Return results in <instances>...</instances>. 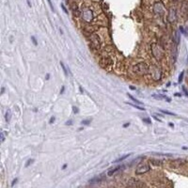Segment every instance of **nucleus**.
Instances as JSON below:
<instances>
[{
    "instance_id": "11",
    "label": "nucleus",
    "mask_w": 188,
    "mask_h": 188,
    "mask_svg": "<svg viewBox=\"0 0 188 188\" xmlns=\"http://www.w3.org/2000/svg\"><path fill=\"white\" fill-rule=\"evenodd\" d=\"M152 97L155 98L156 100H166L167 102H170V99L168 97L165 96V95H161V94H152Z\"/></svg>"
},
{
    "instance_id": "7",
    "label": "nucleus",
    "mask_w": 188,
    "mask_h": 188,
    "mask_svg": "<svg viewBox=\"0 0 188 188\" xmlns=\"http://www.w3.org/2000/svg\"><path fill=\"white\" fill-rule=\"evenodd\" d=\"M82 17L85 21L87 22H90L92 20L93 18V14H92V11L90 10H83V14H82Z\"/></svg>"
},
{
    "instance_id": "23",
    "label": "nucleus",
    "mask_w": 188,
    "mask_h": 188,
    "mask_svg": "<svg viewBox=\"0 0 188 188\" xmlns=\"http://www.w3.org/2000/svg\"><path fill=\"white\" fill-rule=\"evenodd\" d=\"M5 137H6V133L5 132H1V143H3V142H4Z\"/></svg>"
},
{
    "instance_id": "21",
    "label": "nucleus",
    "mask_w": 188,
    "mask_h": 188,
    "mask_svg": "<svg viewBox=\"0 0 188 188\" xmlns=\"http://www.w3.org/2000/svg\"><path fill=\"white\" fill-rule=\"evenodd\" d=\"M33 163H34V159H29V160L27 161V163H25V167H27V166H29L31 164H33Z\"/></svg>"
},
{
    "instance_id": "17",
    "label": "nucleus",
    "mask_w": 188,
    "mask_h": 188,
    "mask_svg": "<svg viewBox=\"0 0 188 188\" xmlns=\"http://www.w3.org/2000/svg\"><path fill=\"white\" fill-rule=\"evenodd\" d=\"M128 97H129V98H130L133 102H134L135 103H137V105H142V106H143V103L140 102V101H138L137 99H135L134 97V96H132L130 93H128Z\"/></svg>"
},
{
    "instance_id": "33",
    "label": "nucleus",
    "mask_w": 188,
    "mask_h": 188,
    "mask_svg": "<svg viewBox=\"0 0 188 188\" xmlns=\"http://www.w3.org/2000/svg\"><path fill=\"white\" fill-rule=\"evenodd\" d=\"M183 89L184 90V93H185V94H186V95L188 96V90H187V89L185 88V87H183Z\"/></svg>"
},
{
    "instance_id": "40",
    "label": "nucleus",
    "mask_w": 188,
    "mask_h": 188,
    "mask_svg": "<svg viewBox=\"0 0 188 188\" xmlns=\"http://www.w3.org/2000/svg\"><path fill=\"white\" fill-rule=\"evenodd\" d=\"M66 167H67V165H64V166H62V169H65Z\"/></svg>"
},
{
    "instance_id": "25",
    "label": "nucleus",
    "mask_w": 188,
    "mask_h": 188,
    "mask_svg": "<svg viewBox=\"0 0 188 188\" xmlns=\"http://www.w3.org/2000/svg\"><path fill=\"white\" fill-rule=\"evenodd\" d=\"M184 72H181V74H180V76H179V83H181V81H183V77H184Z\"/></svg>"
},
{
    "instance_id": "38",
    "label": "nucleus",
    "mask_w": 188,
    "mask_h": 188,
    "mask_svg": "<svg viewBox=\"0 0 188 188\" xmlns=\"http://www.w3.org/2000/svg\"><path fill=\"white\" fill-rule=\"evenodd\" d=\"M153 118H154L155 120H156L157 121H161V120H159V119H157V117H155V116H154V117H153Z\"/></svg>"
},
{
    "instance_id": "8",
    "label": "nucleus",
    "mask_w": 188,
    "mask_h": 188,
    "mask_svg": "<svg viewBox=\"0 0 188 188\" xmlns=\"http://www.w3.org/2000/svg\"><path fill=\"white\" fill-rule=\"evenodd\" d=\"M185 164V160H183V159H176V160H173L171 163H170V166L171 167L173 168H176V167H179V166H181Z\"/></svg>"
},
{
    "instance_id": "19",
    "label": "nucleus",
    "mask_w": 188,
    "mask_h": 188,
    "mask_svg": "<svg viewBox=\"0 0 188 188\" xmlns=\"http://www.w3.org/2000/svg\"><path fill=\"white\" fill-rule=\"evenodd\" d=\"M126 103H127V105H129V106H131L134 107V108H137V109H139V110H142V111H144V110H145V108H144V107H140V106H137V105H134V103H127V102H126Z\"/></svg>"
},
{
    "instance_id": "29",
    "label": "nucleus",
    "mask_w": 188,
    "mask_h": 188,
    "mask_svg": "<svg viewBox=\"0 0 188 188\" xmlns=\"http://www.w3.org/2000/svg\"><path fill=\"white\" fill-rule=\"evenodd\" d=\"M47 1H48V3H49V5H50V7H51V10H53V11H54V10H54V6H53V4H52V2H51V0H47Z\"/></svg>"
},
{
    "instance_id": "5",
    "label": "nucleus",
    "mask_w": 188,
    "mask_h": 188,
    "mask_svg": "<svg viewBox=\"0 0 188 188\" xmlns=\"http://www.w3.org/2000/svg\"><path fill=\"white\" fill-rule=\"evenodd\" d=\"M128 187H146V184H144L142 181L137 180V179H130L127 183Z\"/></svg>"
},
{
    "instance_id": "10",
    "label": "nucleus",
    "mask_w": 188,
    "mask_h": 188,
    "mask_svg": "<svg viewBox=\"0 0 188 188\" xmlns=\"http://www.w3.org/2000/svg\"><path fill=\"white\" fill-rule=\"evenodd\" d=\"M90 41H91V44L93 45L94 47H99L100 42L98 40V37H97V35H92L91 39H90Z\"/></svg>"
},
{
    "instance_id": "18",
    "label": "nucleus",
    "mask_w": 188,
    "mask_h": 188,
    "mask_svg": "<svg viewBox=\"0 0 188 188\" xmlns=\"http://www.w3.org/2000/svg\"><path fill=\"white\" fill-rule=\"evenodd\" d=\"M174 42L176 44H179V42H180V33L178 31L175 32V34H174Z\"/></svg>"
},
{
    "instance_id": "41",
    "label": "nucleus",
    "mask_w": 188,
    "mask_h": 188,
    "mask_svg": "<svg viewBox=\"0 0 188 188\" xmlns=\"http://www.w3.org/2000/svg\"><path fill=\"white\" fill-rule=\"evenodd\" d=\"M130 88H131V89H133V90H134V89H135V88H134V87H133V86H131V87H130Z\"/></svg>"
},
{
    "instance_id": "30",
    "label": "nucleus",
    "mask_w": 188,
    "mask_h": 188,
    "mask_svg": "<svg viewBox=\"0 0 188 188\" xmlns=\"http://www.w3.org/2000/svg\"><path fill=\"white\" fill-rule=\"evenodd\" d=\"M61 7H62V10H64V12H65V13H68V10H67V9L65 8V6H64L63 4L61 5Z\"/></svg>"
},
{
    "instance_id": "34",
    "label": "nucleus",
    "mask_w": 188,
    "mask_h": 188,
    "mask_svg": "<svg viewBox=\"0 0 188 188\" xmlns=\"http://www.w3.org/2000/svg\"><path fill=\"white\" fill-rule=\"evenodd\" d=\"M129 125H130V123H129V122H127V123H124V124H123V128H126V127H128Z\"/></svg>"
},
{
    "instance_id": "12",
    "label": "nucleus",
    "mask_w": 188,
    "mask_h": 188,
    "mask_svg": "<svg viewBox=\"0 0 188 188\" xmlns=\"http://www.w3.org/2000/svg\"><path fill=\"white\" fill-rule=\"evenodd\" d=\"M123 167H124V166H118L117 167L113 168V169H110V170L108 171L107 175H108V176H112V175H114V173H116L117 171H119V170L122 169Z\"/></svg>"
},
{
    "instance_id": "15",
    "label": "nucleus",
    "mask_w": 188,
    "mask_h": 188,
    "mask_svg": "<svg viewBox=\"0 0 188 188\" xmlns=\"http://www.w3.org/2000/svg\"><path fill=\"white\" fill-rule=\"evenodd\" d=\"M131 155V153H128V154H125V155H123V156H121V157H120L119 159H117V160H115V161H113V163H119V162H121V161H123L124 159H127L129 156H130Z\"/></svg>"
},
{
    "instance_id": "39",
    "label": "nucleus",
    "mask_w": 188,
    "mask_h": 188,
    "mask_svg": "<svg viewBox=\"0 0 188 188\" xmlns=\"http://www.w3.org/2000/svg\"><path fill=\"white\" fill-rule=\"evenodd\" d=\"M49 78H50V74H46V79H49Z\"/></svg>"
},
{
    "instance_id": "9",
    "label": "nucleus",
    "mask_w": 188,
    "mask_h": 188,
    "mask_svg": "<svg viewBox=\"0 0 188 188\" xmlns=\"http://www.w3.org/2000/svg\"><path fill=\"white\" fill-rule=\"evenodd\" d=\"M152 68L153 69H151V70H152L154 73H152V75L153 76V78L154 79H160L161 78V71H160V69L158 68V67H156V66H152Z\"/></svg>"
},
{
    "instance_id": "1",
    "label": "nucleus",
    "mask_w": 188,
    "mask_h": 188,
    "mask_svg": "<svg viewBox=\"0 0 188 188\" xmlns=\"http://www.w3.org/2000/svg\"><path fill=\"white\" fill-rule=\"evenodd\" d=\"M150 66L147 65L144 62L137 63V65L134 66V72L138 75H146L150 73Z\"/></svg>"
},
{
    "instance_id": "32",
    "label": "nucleus",
    "mask_w": 188,
    "mask_h": 188,
    "mask_svg": "<svg viewBox=\"0 0 188 188\" xmlns=\"http://www.w3.org/2000/svg\"><path fill=\"white\" fill-rule=\"evenodd\" d=\"M17 181H18V179H17V178H16V179H14V180H13V181H12V184H11V186H13V185L17 183Z\"/></svg>"
},
{
    "instance_id": "35",
    "label": "nucleus",
    "mask_w": 188,
    "mask_h": 188,
    "mask_svg": "<svg viewBox=\"0 0 188 188\" xmlns=\"http://www.w3.org/2000/svg\"><path fill=\"white\" fill-rule=\"evenodd\" d=\"M55 121V117H52L51 120H50V123H53Z\"/></svg>"
},
{
    "instance_id": "6",
    "label": "nucleus",
    "mask_w": 188,
    "mask_h": 188,
    "mask_svg": "<svg viewBox=\"0 0 188 188\" xmlns=\"http://www.w3.org/2000/svg\"><path fill=\"white\" fill-rule=\"evenodd\" d=\"M177 19V13H176V10L174 8H171L168 11V14H167V21L169 23H173L176 21Z\"/></svg>"
},
{
    "instance_id": "31",
    "label": "nucleus",
    "mask_w": 188,
    "mask_h": 188,
    "mask_svg": "<svg viewBox=\"0 0 188 188\" xmlns=\"http://www.w3.org/2000/svg\"><path fill=\"white\" fill-rule=\"evenodd\" d=\"M65 124H66V125H72V124H73V120H68V121L65 123Z\"/></svg>"
},
{
    "instance_id": "43",
    "label": "nucleus",
    "mask_w": 188,
    "mask_h": 188,
    "mask_svg": "<svg viewBox=\"0 0 188 188\" xmlns=\"http://www.w3.org/2000/svg\"><path fill=\"white\" fill-rule=\"evenodd\" d=\"M79 88H80V90H81V93H83V88H82L81 87H79Z\"/></svg>"
},
{
    "instance_id": "3",
    "label": "nucleus",
    "mask_w": 188,
    "mask_h": 188,
    "mask_svg": "<svg viewBox=\"0 0 188 188\" xmlns=\"http://www.w3.org/2000/svg\"><path fill=\"white\" fill-rule=\"evenodd\" d=\"M150 169H151L150 165H149L148 163H145V162H143V163L138 164V166H137V169H135V174H137V175L144 174V173H147L148 171H150Z\"/></svg>"
},
{
    "instance_id": "4",
    "label": "nucleus",
    "mask_w": 188,
    "mask_h": 188,
    "mask_svg": "<svg viewBox=\"0 0 188 188\" xmlns=\"http://www.w3.org/2000/svg\"><path fill=\"white\" fill-rule=\"evenodd\" d=\"M153 11L155 14L157 15H163L164 12H165V6L164 4L162 3L161 1H158L157 3L154 4V7H153Z\"/></svg>"
},
{
    "instance_id": "27",
    "label": "nucleus",
    "mask_w": 188,
    "mask_h": 188,
    "mask_svg": "<svg viewBox=\"0 0 188 188\" xmlns=\"http://www.w3.org/2000/svg\"><path fill=\"white\" fill-rule=\"evenodd\" d=\"M142 120H143V121H145L146 123H149V124H151V120L150 119H149V118H145V119H142Z\"/></svg>"
},
{
    "instance_id": "26",
    "label": "nucleus",
    "mask_w": 188,
    "mask_h": 188,
    "mask_svg": "<svg viewBox=\"0 0 188 188\" xmlns=\"http://www.w3.org/2000/svg\"><path fill=\"white\" fill-rule=\"evenodd\" d=\"M73 111H74V114H77V113L79 112V109L77 108L76 106H73Z\"/></svg>"
},
{
    "instance_id": "14",
    "label": "nucleus",
    "mask_w": 188,
    "mask_h": 188,
    "mask_svg": "<svg viewBox=\"0 0 188 188\" xmlns=\"http://www.w3.org/2000/svg\"><path fill=\"white\" fill-rule=\"evenodd\" d=\"M11 116H12V114H11V110H10V109H8V110H7V112H6V115H5L6 121H7V122H10V119H11Z\"/></svg>"
},
{
    "instance_id": "16",
    "label": "nucleus",
    "mask_w": 188,
    "mask_h": 188,
    "mask_svg": "<svg viewBox=\"0 0 188 188\" xmlns=\"http://www.w3.org/2000/svg\"><path fill=\"white\" fill-rule=\"evenodd\" d=\"M103 180V178L102 176H99L98 178H95V179H92L89 181V184H97V183H100V181H102Z\"/></svg>"
},
{
    "instance_id": "22",
    "label": "nucleus",
    "mask_w": 188,
    "mask_h": 188,
    "mask_svg": "<svg viewBox=\"0 0 188 188\" xmlns=\"http://www.w3.org/2000/svg\"><path fill=\"white\" fill-rule=\"evenodd\" d=\"M60 65H61V67H62V70H63L64 74H65V75H66V76H68V72H67V69H66V67L64 66V64H63L62 62H60Z\"/></svg>"
},
{
    "instance_id": "2",
    "label": "nucleus",
    "mask_w": 188,
    "mask_h": 188,
    "mask_svg": "<svg viewBox=\"0 0 188 188\" xmlns=\"http://www.w3.org/2000/svg\"><path fill=\"white\" fill-rule=\"evenodd\" d=\"M152 53L153 56L158 60H161L162 58L164 57V55H165V52H164L163 48H162L160 45H158L157 43H152Z\"/></svg>"
},
{
    "instance_id": "36",
    "label": "nucleus",
    "mask_w": 188,
    "mask_h": 188,
    "mask_svg": "<svg viewBox=\"0 0 188 188\" xmlns=\"http://www.w3.org/2000/svg\"><path fill=\"white\" fill-rule=\"evenodd\" d=\"M64 90H65V88L62 87V88H61V91H60V93H61V94H63V93H64Z\"/></svg>"
},
{
    "instance_id": "42",
    "label": "nucleus",
    "mask_w": 188,
    "mask_h": 188,
    "mask_svg": "<svg viewBox=\"0 0 188 188\" xmlns=\"http://www.w3.org/2000/svg\"><path fill=\"white\" fill-rule=\"evenodd\" d=\"M169 126L170 127H174V124H173V123H169Z\"/></svg>"
},
{
    "instance_id": "13",
    "label": "nucleus",
    "mask_w": 188,
    "mask_h": 188,
    "mask_svg": "<svg viewBox=\"0 0 188 188\" xmlns=\"http://www.w3.org/2000/svg\"><path fill=\"white\" fill-rule=\"evenodd\" d=\"M150 162L154 166H160L163 165V162H162L160 159H151Z\"/></svg>"
},
{
    "instance_id": "20",
    "label": "nucleus",
    "mask_w": 188,
    "mask_h": 188,
    "mask_svg": "<svg viewBox=\"0 0 188 188\" xmlns=\"http://www.w3.org/2000/svg\"><path fill=\"white\" fill-rule=\"evenodd\" d=\"M160 112L164 113V114H166V115H169V116H176V114H175V113L169 112V111H167V110H160Z\"/></svg>"
},
{
    "instance_id": "24",
    "label": "nucleus",
    "mask_w": 188,
    "mask_h": 188,
    "mask_svg": "<svg viewBox=\"0 0 188 188\" xmlns=\"http://www.w3.org/2000/svg\"><path fill=\"white\" fill-rule=\"evenodd\" d=\"M89 123H90V120H84L82 121V124H84V125H88Z\"/></svg>"
},
{
    "instance_id": "37",
    "label": "nucleus",
    "mask_w": 188,
    "mask_h": 188,
    "mask_svg": "<svg viewBox=\"0 0 188 188\" xmlns=\"http://www.w3.org/2000/svg\"><path fill=\"white\" fill-rule=\"evenodd\" d=\"M4 91H5V88H1V94H3Z\"/></svg>"
},
{
    "instance_id": "28",
    "label": "nucleus",
    "mask_w": 188,
    "mask_h": 188,
    "mask_svg": "<svg viewBox=\"0 0 188 188\" xmlns=\"http://www.w3.org/2000/svg\"><path fill=\"white\" fill-rule=\"evenodd\" d=\"M31 41H32V42L34 43V45H37V44H38V42H37V41H36V39H35L34 36H32V37H31Z\"/></svg>"
}]
</instances>
